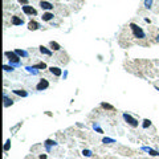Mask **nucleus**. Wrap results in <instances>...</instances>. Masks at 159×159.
<instances>
[{
	"label": "nucleus",
	"instance_id": "f257e3e1",
	"mask_svg": "<svg viewBox=\"0 0 159 159\" xmlns=\"http://www.w3.org/2000/svg\"><path fill=\"white\" fill-rule=\"evenodd\" d=\"M130 28H131V31H133V34H134V36L137 37V39H145L146 34H145V32L142 31V28H140V27H138L137 24L131 23V24H130Z\"/></svg>",
	"mask_w": 159,
	"mask_h": 159
},
{
	"label": "nucleus",
	"instance_id": "f03ea898",
	"mask_svg": "<svg viewBox=\"0 0 159 159\" xmlns=\"http://www.w3.org/2000/svg\"><path fill=\"white\" fill-rule=\"evenodd\" d=\"M5 57H7L11 62H13L15 65H19V64H20L19 55H17L16 52H5Z\"/></svg>",
	"mask_w": 159,
	"mask_h": 159
},
{
	"label": "nucleus",
	"instance_id": "7ed1b4c3",
	"mask_svg": "<svg viewBox=\"0 0 159 159\" xmlns=\"http://www.w3.org/2000/svg\"><path fill=\"white\" fill-rule=\"evenodd\" d=\"M123 119H125L129 125L133 126V127H137V126H138V121L135 119V118H133L130 114H126V113H125V114H123Z\"/></svg>",
	"mask_w": 159,
	"mask_h": 159
},
{
	"label": "nucleus",
	"instance_id": "20e7f679",
	"mask_svg": "<svg viewBox=\"0 0 159 159\" xmlns=\"http://www.w3.org/2000/svg\"><path fill=\"white\" fill-rule=\"evenodd\" d=\"M23 12H24L25 15H36L37 11L34 9L33 7H31V5H23Z\"/></svg>",
	"mask_w": 159,
	"mask_h": 159
},
{
	"label": "nucleus",
	"instance_id": "39448f33",
	"mask_svg": "<svg viewBox=\"0 0 159 159\" xmlns=\"http://www.w3.org/2000/svg\"><path fill=\"white\" fill-rule=\"evenodd\" d=\"M49 87V82H48V80H41L39 84H37V86H36V89L37 90H45V89H48Z\"/></svg>",
	"mask_w": 159,
	"mask_h": 159
},
{
	"label": "nucleus",
	"instance_id": "423d86ee",
	"mask_svg": "<svg viewBox=\"0 0 159 159\" xmlns=\"http://www.w3.org/2000/svg\"><path fill=\"white\" fill-rule=\"evenodd\" d=\"M40 7L43 8V9L49 11V9H53V4L49 3V2H45V0H41V2H40Z\"/></svg>",
	"mask_w": 159,
	"mask_h": 159
},
{
	"label": "nucleus",
	"instance_id": "0eeeda50",
	"mask_svg": "<svg viewBox=\"0 0 159 159\" xmlns=\"http://www.w3.org/2000/svg\"><path fill=\"white\" fill-rule=\"evenodd\" d=\"M28 29L29 31H36V29H39V23L37 21H29L28 23Z\"/></svg>",
	"mask_w": 159,
	"mask_h": 159
},
{
	"label": "nucleus",
	"instance_id": "6e6552de",
	"mask_svg": "<svg viewBox=\"0 0 159 159\" xmlns=\"http://www.w3.org/2000/svg\"><path fill=\"white\" fill-rule=\"evenodd\" d=\"M49 70H50V73H52V74H55V76H56V77H60V76H61V69H60V68H57V66H52Z\"/></svg>",
	"mask_w": 159,
	"mask_h": 159
},
{
	"label": "nucleus",
	"instance_id": "1a4fd4ad",
	"mask_svg": "<svg viewBox=\"0 0 159 159\" xmlns=\"http://www.w3.org/2000/svg\"><path fill=\"white\" fill-rule=\"evenodd\" d=\"M12 24L13 25H21L23 19H20V17H17V16H12Z\"/></svg>",
	"mask_w": 159,
	"mask_h": 159
},
{
	"label": "nucleus",
	"instance_id": "9d476101",
	"mask_svg": "<svg viewBox=\"0 0 159 159\" xmlns=\"http://www.w3.org/2000/svg\"><path fill=\"white\" fill-rule=\"evenodd\" d=\"M41 17H43V20H44V21H49V20L53 19V13H50V12H45Z\"/></svg>",
	"mask_w": 159,
	"mask_h": 159
},
{
	"label": "nucleus",
	"instance_id": "9b49d317",
	"mask_svg": "<svg viewBox=\"0 0 159 159\" xmlns=\"http://www.w3.org/2000/svg\"><path fill=\"white\" fill-rule=\"evenodd\" d=\"M50 48L53 49V50H60V48H61V46H60V44H57L56 43V41H50Z\"/></svg>",
	"mask_w": 159,
	"mask_h": 159
},
{
	"label": "nucleus",
	"instance_id": "f8f14e48",
	"mask_svg": "<svg viewBox=\"0 0 159 159\" xmlns=\"http://www.w3.org/2000/svg\"><path fill=\"white\" fill-rule=\"evenodd\" d=\"M40 52H41V53H44V55H46V56H52V52H50L49 49H46L45 46H43V45L40 46Z\"/></svg>",
	"mask_w": 159,
	"mask_h": 159
},
{
	"label": "nucleus",
	"instance_id": "ddd939ff",
	"mask_svg": "<svg viewBox=\"0 0 159 159\" xmlns=\"http://www.w3.org/2000/svg\"><path fill=\"white\" fill-rule=\"evenodd\" d=\"M15 94H17V96H21V97H27L28 96V93L25 90H13Z\"/></svg>",
	"mask_w": 159,
	"mask_h": 159
},
{
	"label": "nucleus",
	"instance_id": "4468645a",
	"mask_svg": "<svg viewBox=\"0 0 159 159\" xmlns=\"http://www.w3.org/2000/svg\"><path fill=\"white\" fill-rule=\"evenodd\" d=\"M4 101H5V102H4V106H9V105H12V103H13L12 99H9L7 96H4Z\"/></svg>",
	"mask_w": 159,
	"mask_h": 159
},
{
	"label": "nucleus",
	"instance_id": "2eb2a0df",
	"mask_svg": "<svg viewBox=\"0 0 159 159\" xmlns=\"http://www.w3.org/2000/svg\"><path fill=\"white\" fill-rule=\"evenodd\" d=\"M101 106H102L103 109H108V110H114V108H113V106H111V105H109V103H106V102H102V103H101Z\"/></svg>",
	"mask_w": 159,
	"mask_h": 159
},
{
	"label": "nucleus",
	"instance_id": "dca6fc26",
	"mask_svg": "<svg viewBox=\"0 0 159 159\" xmlns=\"http://www.w3.org/2000/svg\"><path fill=\"white\" fill-rule=\"evenodd\" d=\"M46 68V64L45 62H40L37 65H34V69H45Z\"/></svg>",
	"mask_w": 159,
	"mask_h": 159
},
{
	"label": "nucleus",
	"instance_id": "f3484780",
	"mask_svg": "<svg viewBox=\"0 0 159 159\" xmlns=\"http://www.w3.org/2000/svg\"><path fill=\"white\" fill-rule=\"evenodd\" d=\"M16 53H17L19 56H24V57H27V56H28V53H27V52H24V50H20V49H17V50H16Z\"/></svg>",
	"mask_w": 159,
	"mask_h": 159
},
{
	"label": "nucleus",
	"instance_id": "a211bd4d",
	"mask_svg": "<svg viewBox=\"0 0 159 159\" xmlns=\"http://www.w3.org/2000/svg\"><path fill=\"white\" fill-rule=\"evenodd\" d=\"M45 145H46V146H55V145H57V143L55 142V140H52V139H48V140L45 142Z\"/></svg>",
	"mask_w": 159,
	"mask_h": 159
},
{
	"label": "nucleus",
	"instance_id": "6ab92c4d",
	"mask_svg": "<svg viewBox=\"0 0 159 159\" xmlns=\"http://www.w3.org/2000/svg\"><path fill=\"white\" fill-rule=\"evenodd\" d=\"M9 146H11V140L8 139L7 142H5V145H4V151H8L9 150Z\"/></svg>",
	"mask_w": 159,
	"mask_h": 159
},
{
	"label": "nucleus",
	"instance_id": "aec40b11",
	"mask_svg": "<svg viewBox=\"0 0 159 159\" xmlns=\"http://www.w3.org/2000/svg\"><path fill=\"white\" fill-rule=\"evenodd\" d=\"M151 4H152V0H145V7L146 8H150Z\"/></svg>",
	"mask_w": 159,
	"mask_h": 159
},
{
	"label": "nucleus",
	"instance_id": "412c9836",
	"mask_svg": "<svg viewBox=\"0 0 159 159\" xmlns=\"http://www.w3.org/2000/svg\"><path fill=\"white\" fill-rule=\"evenodd\" d=\"M149 152H150V155H152V156H158V155H159V152H158V151L151 150V149H149Z\"/></svg>",
	"mask_w": 159,
	"mask_h": 159
},
{
	"label": "nucleus",
	"instance_id": "4be33fe9",
	"mask_svg": "<svg viewBox=\"0 0 159 159\" xmlns=\"http://www.w3.org/2000/svg\"><path fill=\"white\" fill-rule=\"evenodd\" d=\"M82 155H84V156H92V151H89V150H84V151H82Z\"/></svg>",
	"mask_w": 159,
	"mask_h": 159
},
{
	"label": "nucleus",
	"instance_id": "5701e85b",
	"mask_svg": "<svg viewBox=\"0 0 159 159\" xmlns=\"http://www.w3.org/2000/svg\"><path fill=\"white\" fill-rule=\"evenodd\" d=\"M150 125H151V122H150L149 119H145V121H143V127H145V129H147Z\"/></svg>",
	"mask_w": 159,
	"mask_h": 159
},
{
	"label": "nucleus",
	"instance_id": "b1692460",
	"mask_svg": "<svg viewBox=\"0 0 159 159\" xmlns=\"http://www.w3.org/2000/svg\"><path fill=\"white\" fill-rule=\"evenodd\" d=\"M3 69H4V70H13V68H12V66H8V65H4V66H3Z\"/></svg>",
	"mask_w": 159,
	"mask_h": 159
},
{
	"label": "nucleus",
	"instance_id": "393cba45",
	"mask_svg": "<svg viewBox=\"0 0 159 159\" xmlns=\"http://www.w3.org/2000/svg\"><path fill=\"white\" fill-rule=\"evenodd\" d=\"M19 2L21 4H24V5H28V0H19Z\"/></svg>",
	"mask_w": 159,
	"mask_h": 159
},
{
	"label": "nucleus",
	"instance_id": "a878e982",
	"mask_svg": "<svg viewBox=\"0 0 159 159\" xmlns=\"http://www.w3.org/2000/svg\"><path fill=\"white\" fill-rule=\"evenodd\" d=\"M106 142H114V140L113 139H109V138H105L103 139V143H106Z\"/></svg>",
	"mask_w": 159,
	"mask_h": 159
},
{
	"label": "nucleus",
	"instance_id": "bb28decb",
	"mask_svg": "<svg viewBox=\"0 0 159 159\" xmlns=\"http://www.w3.org/2000/svg\"><path fill=\"white\" fill-rule=\"evenodd\" d=\"M40 159H46V155H44V154H41V155H40Z\"/></svg>",
	"mask_w": 159,
	"mask_h": 159
},
{
	"label": "nucleus",
	"instance_id": "cd10ccee",
	"mask_svg": "<svg viewBox=\"0 0 159 159\" xmlns=\"http://www.w3.org/2000/svg\"><path fill=\"white\" fill-rule=\"evenodd\" d=\"M158 41H159V36H158Z\"/></svg>",
	"mask_w": 159,
	"mask_h": 159
}]
</instances>
